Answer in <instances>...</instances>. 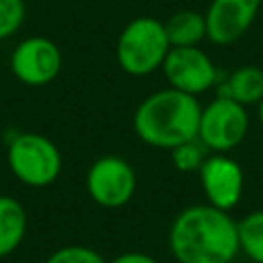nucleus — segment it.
<instances>
[{"label":"nucleus","instance_id":"nucleus-9","mask_svg":"<svg viewBox=\"0 0 263 263\" xmlns=\"http://www.w3.org/2000/svg\"><path fill=\"white\" fill-rule=\"evenodd\" d=\"M197 173H199L201 189L210 205L230 212L240 201L245 175H242L240 164L234 158H230L228 154L214 152L205 156Z\"/></svg>","mask_w":263,"mask_h":263},{"label":"nucleus","instance_id":"nucleus-5","mask_svg":"<svg viewBox=\"0 0 263 263\" xmlns=\"http://www.w3.org/2000/svg\"><path fill=\"white\" fill-rule=\"evenodd\" d=\"M249 132V113L240 103L216 97L205 107H201L197 140L210 150L218 154H226L234 150Z\"/></svg>","mask_w":263,"mask_h":263},{"label":"nucleus","instance_id":"nucleus-4","mask_svg":"<svg viewBox=\"0 0 263 263\" xmlns=\"http://www.w3.org/2000/svg\"><path fill=\"white\" fill-rule=\"evenodd\" d=\"M10 173L27 187H47L62 173L60 148L43 134L18 132L6 148Z\"/></svg>","mask_w":263,"mask_h":263},{"label":"nucleus","instance_id":"nucleus-10","mask_svg":"<svg viewBox=\"0 0 263 263\" xmlns=\"http://www.w3.org/2000/svg\"><path fill=\"white\" fill-rule=\"evenodd\" d=\"M263 0H212L205 10V29L214 45H230L253 25Z\"/></svg>","mask_w":263,"mask_h":263},{"label":"nucleus","instance_id":"nucleus-7","mask_svg":"<svg viewBox=\"0 0 263 263\" xmlns=\"http://www.w3.org/2000/svg\"><path fill=\"white\" fill-rule=\"evenodd\" d=\"M160 70L171 88L193 97L218 84V70L212 58L203 49H199V45L171 47Z\"/></svg>","mask_w":263,"mask_h":263},{"label":"nucleus","instance_id":"nucleus-11","mask_svg":"<svg viewBox=\"0 0 263 263\" xmlns=\"http://www.w3.org/2000/svg\"><path fill=\"white\" fill-rule=\"evenodd\" d=\"M218 97L232 99L242 107L259 105L263 99V70L257 66H242L234 70L222 84H218Z\"/></svg>","mask_w":263,"mask_h":263},{"label":"nucleus","instance_id":"nucleus-14","mask_svg":"<svg viewBox=\"0 0 263 263\" xmlns=\"http://www.w3.org/2000/svg\"><path fill=\"white\" fill-rule=\"evenodd\" d=\"M238 247L255 263H263V210H255L236 222Z\"/></svg>","mask_w":263,"mask_h":263},{"label":"nucleus","instance_id":"nucleus-1","mask_svg":"<svg viewBox=\"0 0 263 263\" xmlns=\"http://www.w3.org/2000/svg\"><path fill=\"white\" fill-rule=\"evenodd\" d=\"M168 249L179 263H232L240 251L236 222L210 203L189 205L171 224Z\"/></svg>","mask_w":263,"mask_h":263},{"label":"nucleus","instance_id":"nucleus-13","mask_svg":"<svg viewBox=\"0 0 263 263\" xmlns=\"http://www.w3.org/2000/svg\"><path fill=\"white\" fill-rule=\"evenodd\" d=\"M164 31L171 47L199 45L208 37L205 16L197 10H179L164 21Z\"/></svg>","mask_w":263,"mask_h":263},{"label":"nucleus","instance_id":"nucleus-19","mask_svg":"<svg viewBox=\"0 0 263 263\" xmlns=\"http://www.w3.org/2000/svg\"><path fill=\"white\" fill-rule=\"evenodd\" d=\"M257 111H259V123H261V127H263V99L259 101V105H257Z\"/></svg>","mask_w":263,"mask_h":263},{"label":"nucleus","instance_id":"nucleus-8","mask_svg":"<svg viewBox=\"0 0 263 263\" xmlns=\"http://www.w3.org/2000/svg\"><path fill=\"white\" fill-rule=\"evenodd\" d=\"M62 64L64 58L60 47L41 35L23 39L10 53V70L27 86H45L53 82Z\"/></svg>","mask_w":263,"mask_h":263},{"label":"nucleus","instance_id":"nucleus-15","mask_svg":"<svg viewBox=\"0 0 263 263\" xmlns=\"http://www.w3.org/2000/svg\"><path fill=\"white\" fill-rule=\"evenodd\" d=\"M205 156H208V148L197 138H193L189 142H183V144H179L177 148L171 150L173 164L181 173H195V171H199V166L203 164Z\"/></svg>","mask_w":263,"mask_h":263},{"label":"nucleus","instance_id":"nucleus-17","mask_svg":"<svg viewBox=\"0 0 263 263\" xmlns=\"http://www.w3.org/2000/svg\"><path fill=\"white\" fill-rule=\"evenodd\" d=\"M45 263H107L101 253H97L90 247L82 245H68L58 251H53Z\"/></svg>","mask_w":263,"mask_h":263},{"label":"nucleus","instance_id":"nucleus-12","mask_svg":"<svg viewBox=\"0 0 263 263\" xmlns=\"http://www.w3.org/2000/svg\"><path fill=\"white\" fill-rule=\"evenodd\" d=\"M27 232V212L10 195H0V259L14 253Z\"/></svg>","mask_w":263,"mask_h":263},{"label":"nucleus","instance_id":"nucleus-16","mask_svg":"<svg viewBox=\"0 0 263 263\" xmlns=\"http://www.w3.org/2000/svg\"><path fill=\"white\" fill-rule=\"evenodd\" d=\"M25 0H0V41L10 39L25 23Z\"/></svg>","mask_w":263,"mask_h":263},{"label":"nucleus","instance_id":"nucleus-6","mask_svg":"<svg viewBox=\"0 0 263 263\" xmlns=\"http://www.w3.org/2000/svg\"><path fill=\"white\" fill-rule=\"evenodd\" d=\"M136 171L134 166L115 154L97 158L86 173V191L90 199L107 210L123 208L136 193Z\"/></svg>","mask_w":263,"mask_h":263},{"label":"nucleus","instance_id":"nucleus-18","mask_svg":"<svg viewBox=\"0 0 263 263\" xmlns=\"http://www.w3.org/2000/svg\"><path fill=\"white\" fill-rule=\"evenodd\" d=\"M109 263H158L152 255L148 253H142V251H127V253H121L117 255L113 261Z\"/></svg>","mask_w":263,"mask_h":263},{"label":"nucleus","instance_id":"nucleus-3","mask_svg":"<svg viewBox=\"0 0 263 263\" xmlns=\"http://www.w3.org/2000/svg\"><path fill=\"white\" fill-rule=\"evenodd\" d=\"M171 49L164 23L154 16H136L119 33L115 58L129 76H148L156 72Z\"/></svg>","mask_w":263,"mask_h":263},{"label":"nucleus","instance_id":"nucleus-2","mask_svg":"<svg viewBox=\"0 0 263 263\" xmlns=\"http://www.w3.org/2000/svg\"><path fill=\"white\" fill-rule=\"evenodd\" d=\"M201 105L197 97L177 88H162L148 95L134 113L138 138L162 150H173L183 142L197 138Z\"/></svg>","mask_w":263,"mask_h":263}]
</instances>
